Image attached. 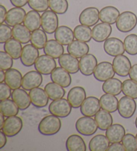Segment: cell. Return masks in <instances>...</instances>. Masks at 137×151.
<instances>
[{"instance_id": "cell-53", "label": "cell", "mask_w": 137, "mask_h": 151, "mask_svg": "<svg viewBox=\"0 0 137 151\" xmlns=\"http://www.w3.org/2000/svg\"><path fill=\"white\" fill-rule=\"evenodd\" d=\"M7 13V12L6 7L1 5L0 6V23H1V24H2L6 21Z\"/></svg>"}, {"instance_id": "cell-47", "label": "cell", "mask_w": 137, "mask_h": 151, "mask_svg": "<svg viewBox=\"0 0 137 151\" xmlns=\"http://www.w3.org/2000/svg\"><path fill=\"white\" fill-rule=\"evenodd\" d=\"M12 57L9 55L4 51L0 52V68L4 71H7L12 69L14 64Z\"/></svg>"}, {"instance_id": "cell-9", "label": "cell", "mask_w": 137, "mask_h": 151, "mask_svg": "<svg viewBox=\"0 0 137 151\" xmlns=\"http://www.w3.org/2000/svg\"><path fill=\"white\" fill-rule=\"evenodd\" d=\"M115 73L112 64L109 62L103 61L96 66L94 72V77L98 81L104 82L114 77Z\"/></svg>"}, {"instance_id": "cell-39", "label": "cell", "mask_w": 137, "mask_h": 151, "mask_svg": "<svg viewBox=\"0 0 137 151\" xmlns=\"http://www.w3.org/2000/svg\"><path fill=\"white\" fill-rule=\"evenodd\" d=\"M74 34L76 40L88 43L93 39L92 30L90 27L84 25H77L74 29Z\"/></svg>"}, {"instance_id": "cell-18", "label": "cell", "mask_w": 137, "mask_h": 151, "mask_svg": "<svg viewBox=\"0 0 137 151\" xmlns=\"http://www.w3.org/2000/svg\"><path fill=\"white\" fill-rule=\"evenodd\" d=\"M31 104L37 108H43L48 105L49 97L43 88L36 87L29 93Z\"/></svg>"}, {"instance_id": "cell-16", "label": "cell", "mask_w": 137, "mask_h": 151, "mask_svg": "<svg viewBox=\"0 0 137 151\" xmlns=\"http://www.w3.org/2000/svg\"><path fill=\"white\" fill-rule=\"evenodd\" d=\"M43 81L42 75L37 71H31L25 74L22 79V87L26 91H31L39 87Z\"/></svg>"}, {"instance_id": "cell-36", "label": "cell", "mask_w": 137, "mask_h": 151, "mask_svg": "<svg viewBox=\"0 0 137 151\" xmlns=\"http://www.w3.org/2000/svg\"><path fill=\"white\" fill-rule=\"evenodd\" d=\"M94 119L101 131H106L113 123V118L109 112L105 110L99 111L94 116Z\"/></svg>"}, {"instance_id": "cell-45", "label": "cell", "mask_w": 137, "mask_h": 151, "mask_svg": "<svg viewBox=\"0 0 137 151\" xmlns=\"http://www.w3.org/2000/svg\"><path fill=\"white\" fill-rule=\"evenodd\" d=\"M122 143L126 151L137 150V139L133 134H126L122 140Z\"/></svg>"}, {"instance_id": "cell-37", "label": "cell", "mask_w": 137, "mask_h": 151, "mask_svg": "<svg viewBox=\"0 0 137 151\" xmlns=\"http://www.w3.org/2000/svg\"><path fill=\"white\" fill-rule=\"evenodd\" d=\"M118 99L114 95L108 94L103 95L100 99V103L102 109L109 113H114L118 110Z\"/></svg>"}, {"instance_id": "cell-3", "label": "cell", "mask_w": 137, "mask_h": 151, "mask_svg": "<svg viewBox=\"0 0 137 151\" xmlns=\"http://www.w3.org/2000/svg\"><path fill=\"white\" fill-rule=\"evenodd\" d=\"M76 129L80 134L84 136H91L98 129L95 119L90 116H82L77 120L76 123Z\"/></svg>"}, {"instance_id": "cell-55", "label": "cell", "mask_w": 137, "mask_h": 151, "mask_svg": "<svg viewBox=\"0 0 137 151\" xmlns=\"http://www.w3.org/2000/svg\"><path fill=\"white\" fill-rule=\"evenodd\" d=\"M6 79V73H5L4 70L1 69L0 71V83H3Z\"/></svg>"}, {"instance_id": "cell-11", "label": "cell", "mask_w": 137, "mask_h": 151, "mask_svg": "<svg viewBox=\"0 0 137 151\" xmlns=\"http://www.w3.org/2000/svg\"><path fill=\"white\" fill-rule=\"evenodd\" d=\"M112 65L116 73L118 76L122 77L128 76L132 67L130 61L124 55L114 57L112 61Z\"/></svg>"}, {"instance_id": "cell-51", "label": "cell", "mask_w": 137, "mask_h": 151, "mask_svg": "<svg viewBox=\"0 0 137 151\" xmlns=\"http://www.w3.org/2000/svg\"><path fill=\"white\" fill-rule=\"evenodd\" d=\"M11 4L15 7H22L28 4L29 0H9Z\"/></svg>"}, {"instance_id": "cell-4", "label": "cell", "mask_w": 137, "mask_h": 151, "mask_svg": "<svg viewBox=\"0 0 137 151\" xmlns=\"http://www.w3.org/2000/svg\"><path fill=\"white\" fill-rule=\"evenodd\" d=\"M72 106L68 99L64 98L52 101L49 105V111L52 114L59 118H65L70 115Z\"/></svg>"}, {"instance_id": "cell-24", "label": "cell", "mask_w": 137, "mask_h": 151, "mask_svg": "<svg viewBox=\"0 0 137 151\" xmlns=\"http://www.w3.org/2000/svg\"><path fill=\"white\" fill-rule=\"evenodd\" d=\"M54 37L55 40L62 45H68L72 42L74 39V31L67 26H60L54 33Z\"/></svg>"}, {"instance_id": "cell-54", "label": "cell", "mask_w": 137, "mask_h": 151, "mask_svg": "<svg viewBox=\"0 0 137 151\" xmlns=\"http://www.w3.org/2000/svg\"><path fill=\"white\" fill-rule=\"evenodd\" d=\"M7 136L2 131H0V149L3 148L7 143Z\"/></svg>"}, {"instance_id": "cell-50", "label": "cell", "mask_w": 137, "mask_h": 151, "mask_svg": "<svg viewBox=\"0 0 137 151\" xmlns=\"http://www.w3.org/2000/svg\"><path fill=\"white\" fill-rule=\"evenodd\" d=\"M108 151H125V148L124 147L122 143L121 144L120 142H114L112 143L111 145L109 146L108 148Z\"/></svg>"}, {"instance_id": "cell-41", "label": "cell", "mask_w": 137, "mask_h": 151, "mask_svg": "<svg viewBox=\"0 0 137 151\" xmlns=\"http://www.w3.org/2000/svg\"><path fill=\"white\" fill-rule=\"evenodd\" d=\"M31 43L37 49H42L48 41L46 32L43 29H37L32 32L31 35Z\"/></svg>"}, {"instance_id": "cell-1", "label": "cell", "mask_w": 137, "mask_h": 151, "mask_svg": "<svg viewBox=\"0 0 137 151\" xmlns=\"http://www.w3.org/2000/svg\"><path fill=\"white\" fill-rule=\"evenodd\" d=\"M62 127V123L59 117L53 114L44 117L39 122L38 131L44 136H52L57 134Z\"/></svg>"}, {"instance_id": "cell-38", "label": "cell", "mask_w": 137, "mask_h": 151, "mask_svg": "<svg viewBox=\"0 0 137 151\" xmlns=\"http://www.w3.org/2000/svg\"><path fill=\"white\" fill-rule=\"evenodd\" d=\"M45 91L48 94L50 99L54 101L64 97L66 91L62 86L56 83H48L44 87Z\"/></svg>"}, {"instance_id": "cell-23", "label": "cell", "mask_w": 137, "mask_h": 151, "mask_svg": "<svg viewBox=\"0 0 137 151\" xmlns=\"http://www.w3.org/2000/svg\"><path fill=\"white\" fill-rule=\"evenodd\" d=\"M12 99L22 111L27 109L31 103L30 95L23 88L22 89L19 88L14 90L12 94Z\"/></svg>"}, {"instance_id": "cell-32", "label": "cell", "mask_w": 137, "mask_h": 151, "mask_svg": "<svg viewBox=\"0 0 137 151\" xmlns=\"http://www.w3.org/2000/svg\"><path fill=\"white\" fill-rule=\"evenodd\" d=\"M12 35L15 40L22 44H26L31 41V32L24 25L19 24L13 27Z\"/></svg>"}, {"instance_id": "cell-27", "label": "cell", "mask_w": 137, "mask_h": 151, "mask_svg": "<svg viewBox=\"0 0 137 151\" xmlns=\"http://www.w3.org/2000/svg\"><path fill=\"white\" fill-rule=\"evenodd\" d=\"M23 25L27 27L30 32H34L39 29L42 27V15L39 12L31 10L27 13L23 21Z\"/></svg>"}, {"instance_id": "cell-31", "label": "cell", "mask_w": 137, "mask_h": 151, "mask_svg": "<svg viewBox=\"0 0 137 151\" xmlns=\"http://www.w3.org/2000/svg\"><path fill=\"white\" fill-rule=\"evenodd\" d=\"M110 141L106 136L97 134L89 142V150L90 151H106L110 146Z\"/></svg>"}, {"instance_id": "cell-49", "label": "cell", "mask_w": 137, "mask_h": 151, "mask_svg": "<svg viewBox=\"0 0 137 151\" xmlns=\"http://www.w3.org/2000/svg\"><path fill=\"white\" fill-rule=\"evenodd\" d=\"M11 89L12 88L6 83H0V100L8 99L12 94Z\"/></svg>"}, {"instance_id": "cell-20", "label": "cell", "mask_w": 137, "mask_h": 151, "mask_svg": "<svg viewBox=\"0 0 137 151\" xmlns=\"http://www.w3.org/2000/svg\"><path fill=\"white\" fill-rule=\"evenodd\" d=\"M58 63L60 66L66 70L71 74L77 73L80 70L78 58L74 57L70 53H64L59 57Z\"/></svg>"}, {"instance_id": "cell-40", "label": "cell", "mask_w": 137, "mask_h": 151, "mask_svg": "<svg viewBox=\"0 0 137 151\" xmlns=\"http://www.w3.org/2000/svg\"><path fill=\"white\" fill-rule=\"evenodd\" d=\"M19 107L13 100L6 99L1 101L0 103V110L5 117L16 116L19 113Z\"/></svg>"}, {"instance_id": "cell-33", "label": "cell", "mask_w": 137, "mask_h": 151, "mask_svg": "<svg viewBox=\"0 0 137 151\" xmlns=\"http://www.w3.org/2000/svg\"><path fill=\"white\" fill-rule=\"evenodd\" d=\"M66 147L68 151H86L87 149L84 139L78 134H72L68 138Z\"/></svg>"}, {"instance_id": "cell-13", "label": "cell", "mask_w": 137, "mask_h": 151, "mask_svg": "<svg viewBox=\"0 0 137 151\" xmlns=\"http://www.w3.org/2000/svg\"><path fill=\"white\" fill-rule=\"evenodd\" d=\"M104 50L109 55L112 57L123 55L125 52L124 43L116 37L109 38L104 41Z\"/></svg>"}, {"instance_id": "cell-43", "label": "cell", "mask_w": 137, "mask_h": 151, "mask_svg": "<svg viewBox=\"0 0 137 151\" xmlns=\"http://www.w3.org/2000/svg\"><path fill=\"white\" fill-rule=\"evenodd\" d=\"M125 51L130 55H137V35L130 34L126 36L124 40Z\"/></svg>"}, {"instance_id": "cell-46", "label": "cell", "mask_w": 137, "mask_h": 151, "mask_svg": "<svg viewBox=\"0 0 137 151\" xmlns=\"http://www.w3.org/2000/svg\"><path fill=\"white\" fill-rule=\"evenodd\" d=\"M28 6L38 12H44L48 9L49 0H29Z\"/></svg>"}, {"instance_id": "cell-58", "label": "cell", "mask_w": 137, "mask_h": 151, "mask_svg": "<svg viewBox=\"0 0 137 151\" xmlns=\"http://www.w3.org/2000/svg\"><path fill=\"white\" fill-rule=\"evenodd\" d=\"M136 139H137V134H136Z\"/></svg>"}, {"instance_id": "cell-57", "label": "cell", "mask_w": 137, "mask_h": 151, "mask_svg": "<svg viewBox=\"0 0 137 151\" xmlns=\"http://www.w3.org/2000/svg\"><path fill=\"white\" fill-rule=\"evenodd\" d=\"M135 126H136V129H137V116H136V118L135 119Z\"/></svg>"}, {"instance_id": "cell-29", "label": "cell", "mask_w": 137, "mask_h": 151, "mask_svg": "<svg viewBox=\"0 0 137 151\" xmlns=\"http://www.w3.org/2000/svg\"><path fill=\"white\" fill-rule=\"evenodd\" d=\"M44 53L49 55L54 59H59L64 52L63 45L60 43L58 41L54 40H50L47 41L44 48Z\"/></svg>"}, {"instance_id": "cell-44", "label": "cell", "mask_w": 137, "mask_h": 151, "mask_svg": "<svg viewBox=\"0 0 137 151\" xmlns=\"http://www.w3.org/2000/svg\"><path fill=\"white\" fill-rule=\"evenodd\" d=\"M49 6L56 14L62 15L68 11V2L67 0H49Z\"/></svg>"}, {"instance_id": "cell-22", "label": "cell", "mask_w": 137, "mask_h": 151, "mask_svg": "<svg viewBox=\"0 0 137 151\" xmlns=\"http://www.w3.org/2000/svg\"><path fill=\"white\" fill-rule=\"evenodd\" d=\"M26 12L22 7H14L10 9L7 13L6 23L11 27L21 24L23 23L26 17Z\"/></svg>"}, {"instance_id": "cell-10", "label": "cell", "mask_w": 137, "mask_h": 151, "mask_svg": "<svg viewBox=\"0 0 137 151\" xmlns=\"http://www.w3.org/2000/svg\"><path fill=\"white\" fill-rule=\"evenodd\" d=\"M99 10L94 7H87L81 12L79 16V22L80 24L93 27L96 25L100 19Z\"/></svg>"}, {"instance_id": "cell-30", "label": "cell", "mask_w": 137, "mask_h": 151, "mask_svg": "<svg viewBox=\"0 0 137 151\" xmlns=\"http://www.w3.org/2000/svg\"><path fill=\"white\" fill-rule=\"evenodd\" d=\"M125 129L120 124H112L106 131V136L111 143L120 142L126 134Z\"/></svg>"}, {"instance_id": "cell-14", "label": "cell", "mask_w": 137, "mask_h": 151, "mask_svg": "<svg viewBox=\"0 0 137 151\" xmlns=\"http://www.w3.org/2000/svg\"><path fill=\"white\" fill-rule=\"evenodd\" d=\"M39 51L32 44H28L23 47L20 60L26 67H31L35 64L39 57Z\"/></svg>"}, {"instance_id": "cell-15", "label": "cell", "mask_w": 137, "mask_h": 151, "mask_svg": "<svg viewBox=\"0 0 137 151\" xmlns=\"http://www.w3.org/2000/svg\"><path fill=\"white\" fill-rule=\"evenodd\" d=\"M101 108L100 99L95 97H87L80 106V113L86 116L93 117Z\"/></svg>"}, {"instance_id": "cell-26", "label": "cell", "mask_w": 137, "mask_h": 151, "mask_svg": "<svg viewBox=\"0 0 137 151\" xmlns=\"http://www.w3.org/2000/svg\"><path fill=\"white\" fill-rule=\"evenodd\" d=\"M22 75L18 70L9 69L6 72L5 82L12 90L17 89L22 87Z\"/></svg>"}, {"instance_id": "cell-21", "label": "cell", "mask_w": 137, "mask_h": 151, "mask_svg": "<svg viewBox=\"0 0 137 151\" xmlns=\"http://www.w3.org/2000/svg\"><path fill=\"white\" fill-rule=\"evenodd\" d=\"M50 78L52 82L56 83L64 88L69 87L72 83V78L70 73L62 67H56L50 74Z\"/></svg>"}, {"instance_id": "cell-7", "label": "cell", "mask_w": 137, "mask_h": 151, "mask_svg": "<svg viewBox=\"0 0 137 151\" xmlns=\"http://www.w3.org/2000/svg\"><path fill=\"white\" fill-rule=\"evenodd\" d=\"M59 20L58 15L53 11L44 12L42 15V28L48 34L55 33L58 27Z\"/></svg>"}, {"instance_id": "cell-34", "label": "cell", "mask_w": 137, "mask_h": 151, "mask_svg": "<svg viewBox=\"0 0 137 151\" xmlns=\"http://www.w3.org/2000/svg\"><path fill=\"white\" fill-rule=\"evenodd\" d=\"M122 83L119 79L111 78L104 81L102 86V89L105 93L117 96L122 92Z\"/></svg>"}, {"instance_id": "cell-56", "label": "cell", "mask_w": 137, "mask_h": 151, "mask_svg": "<svg viewBox=\"0 0 137 151\" xmlns=\"http://www.w3.org/2000/svg\"><path fill=\"white\" fill-rule=\"evenodd\" d=\"M4 115L1 113L0 114V117H1V124H0V130L2 129V127L4 126V124L5 123V119H4Z\"/></svg>"}, {"instance_id": "cell-12", "label": "cell", "mask_w": 137, "mask_h": 151, "mask_svg": "<svg viewBox=\"0 0 137 151\" xmlns=\"http://www.w3.org/2000/svg\"><path fill=\"white\" fill-rule=\"evenodd\" d=\"M98 61L93 54H87L82 57L79 61V68L82 74L84 76H90L94 74Z\"/></svg>"}, {"instance_id": "cell-5", "label": "cell", "mask_w": 137, "mask_h": 151, "mask_svg": "<svg viewBox=\"0 0 137 151\" xmlns=\"http://www.w3.org/2000/svg\"><path fill=\"white\" fill-rule=\"evenodd\" d=\"M23 128V121L22 119L17 116H12L7 117L5 120V123L2 129L4 134L8 137H13L16 136L22 131Z\"/></svg>"}, {"instance_id": "cell-35", "label": "cell", "mask_w": 137, "mask_h": 151, "mask_svg": "<svg viewBox=\"0 0 137 151\" xmlns=\"http://www.w3.org/2000/svg\"><path fill=\"white\" fill-rule=\"evenodd\" d=\"M22 43L15 39H10L4 44V50L13 59L17 60L21 57L22 52Z\"/></svg>"}, {"instance_id": "cell-2", "label": "cell", "mask_w": 137, "mask_h": 151, "mask_svg": "<svg viewBox=\"0 0 137 151\" xmlns=\"http://www.w3.org/2000/svg\"><path fill=\"white\" fill-rule=\"evenodd\" d=\"M137 25V17L131 12H124L121 14L116 22L117 28L122 33H128L133 31Z\"/></svg>"}, {"instance_id": "cell-19", "label": "cell", "mask_w": 137, "mask_h": 151, "mask_svg": "<svg viewBox=\"0 0 137 151\" xmlns=\"http://www.w3.org/2000/svg\"><path fill=\"white\" fill-rule=\"evenodd\" d=\"M111 25L104 22L96 25L92 29L93 39L98 43L104 42L106 41L111 35Z\"/></svg>"}, {"instance_id": "cell-42", "label": "cell", "mask_w": 137, "mask_h": 151, "mask_svg": "<svg viewBox=\"0 0 137 151\" xmlns=\"http://www.w3.org/2000/svg\"><path fill=\"white\" fill-rule=\"evenodd\" d=\"M122 92L125 96L137 99V82L132 79L125 80L122 83Z\"/></svg>"}, {"instance_id": "cell-48", "label": "cell", "mask_w": 137, "mask_h": 151, "mask_svg": "<svg viewBox=\"0 0 137 151\" xmlns=\"http://www.w3.org/2000/svg\"><path fill=\"white\" fill-rule=\"evenodd\" d=\"M13 37L12 29L9 25L1 24L0 25V43H5Z\"/></svg>"}, {"instance_id": "cell-6", "label": "cell", "mask_w": 137, "mask_h": 151, "mask_svg": "<svg viewBox=\"0 0 137 151\" xmlns=\"http://www.w3.org/2000/svg\"><path fill=\"white\" fill-rule=\"evenodd\" d=\"M34 67L42 75H50L56 68V62L53 57L45 54L38 57Z\"/></svg>"}, {"instance_id": "cell-28", "label": "cell", "mask_w": 137, "mask_h": 151, "mask_svg": "<svg viewBox=\"0 0 137 151\" xmlns=\"http://www.w3.org/2000/svg\"><path fill=\"white\" fill-rule=\"evenodd\" d=\"M120 15L119 10L115 7L107 6L100 11V20L102 22L112 25L117 22Z\"/></svg>"}, {"instance_id": "cell-17", "label": "cell", "mask_w": 137, "mask_h": 151, "mask_svg": "<svg viewBox=\"0 0 137 151\" xmlns=\"http://www.w3.org/2000/svg\"><path fill=\"white\" fill-rule=\"evenodd\" d=\"M86 99V93L82 87H74L71 88L68 93L67 99L69 101L72 108L78 109L80 107L82 104Z\"/></svg>"}, {"instance_id": "cell-52", "label": "cell", "mask_w": 137, "mask_h": 151, "mask_svg": "<svg viewBox=\"0 0 137 151\" xmlns=\"http://www.w3.org/2000/svg\"><path fill=\"white\" fill-rule=\"evenodd\" d=\"M128 75L130 79L137 82V64H134L132 66Z\"/></svg>"}, {"instance_id": "cell-8", "label": "cell", "mask_w": 137, "mask_h": 151, "mask_svg": "<svg viewBox=\"0 0 137 151\" xmlns=\"http://www.w3.org/2000/svg\"><path fill=\"white\" fill-rule=\"evenodd\" d=\"M136 109V103L134 99L125 96L119 100L118 111L122 118H131L135 113Z\"/></svg>"}, {"instance_id": "cell-25", "label": "cell", "mask_w": 137, "mask_h": 151, "mask_svg": "<svg viewBox=\"0 0 137 151\" xmlns=\"http://www.w3.org/2000/svg\"><path fill=\"white\" fill-rule=\"evenodd\" d=\"M89 50L90 49L88 44L78 40L73 41L68 45L67 47L68 53L72 55L76 58H82L88 53Z\"/></svg>"}]
</instances>
